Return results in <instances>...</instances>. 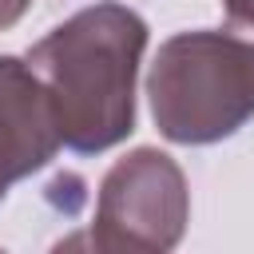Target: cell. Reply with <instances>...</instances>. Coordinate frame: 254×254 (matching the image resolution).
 I'll list each match as a JSON object with an SVG mask.
<instances>
[{"label":"cell","instance_id":"1","mask_svg":"<svg viewBox=\"0 0 254 254\" xmlns=\"http://www.w3.org/2000/svg\"><path fill=\"white\" fill-rule=\"evenodd\" d=\"M143 48V16L111 0L75 12L32 44L24 64L52 99L64 147L99 155L135 131V71Z\"/></svg>","mask_w":254,"mask_h":254},{"label":"cell","instance_id":"2","mask_svg":"<svg viewBox=\"0 0 254 254\" xmlns=\"http://www.w3.org/2000/svg\"><path fill=\"white\" fill-rule=\"evenodd\" d=\"M151 115L163 139L202 147L254 119V32L198 28L171 36L147 75Z\"/></svg>","mask_w":254,"mask_h":254},{"label":"cell","instance_id":"3","mask_svg":"<svg viewBox=\"0 0 254 254\" xmlns=\"http://www.w3.org/2000/svg\"><path fill=\"white\" fill-rule=\"evenodd\" d=\"M187 218L190 190L183 167L155 147H139L103 175L87 242L99 254H171Z\"/></svg>","mask_w":254,"mask_h":254},{"label":"cell","instance_id":"4","mask_svg":"<svg viewBox=\"0 0 254 254\" xmlns=\"http://www.w3.org/2000/svg\"><path fill=\"white\" fill-rule=\"evenodd\" d=\"M60 151V127L44 83L16 56H0V198Z\"/></svg>","mask_w":254,"mask_h":254},{"label":"cell","instance_id":"5","mask_svg":"<svg viewBox=\"0 0 254 254\" xmlns=\"http://www.w3.org/2000/svg\"><path fill=\"white\" fill-rule=\"evenodd\" d=\"M222 12H226V24L254 32V0H222Z\"/></svg>","mask_w":254,"mask_h":254},{"label":"cell","instance_id":"6","mask_svg":"<svg viewBox=\"0 0 254 254\" xmlns=\"http://www.w3.org/2000/svg\"><path fill=\"white\" fill-rule=\"evenodd\" d=\"M48 254H99L91 242H87V230H75V234H67V238H60Z\"/></svg>","mask_w":254,"mask_h":254},{"label":"cell","instance_id":"7","mask_svg":"<svg viewBox=\"0 0 254 254\" xmlns=\"http://www.w3.org/2000/svg\"><path fill=\"white\" fill-rule=\"evenodd\" d=\"M28 4H32V0H0V32L12 28V24L28 12Z\"/></svg>","mask_w":254,"mask_h":254},{"label":"cell","instance_id":"8","mask_svg":"<svg viewBox=\"0 0 254 254\" xmlns=\"http://www.w3.org/2000/svg\"><path fill=\"white\" fill-rule=\"evenodd\" d=\"M0 254H8V250H0Z\"/></svg>","mask_w":254,"mask_h":254}]
</instances>
